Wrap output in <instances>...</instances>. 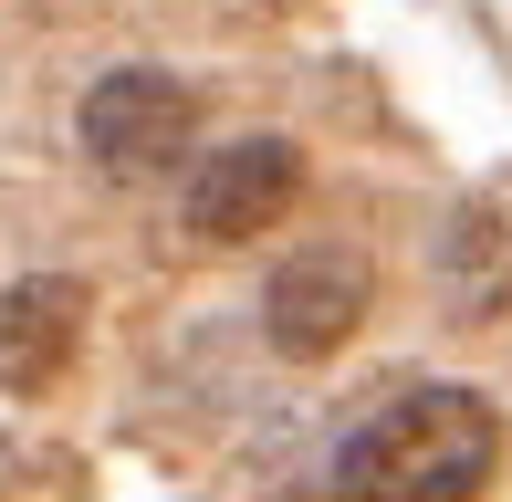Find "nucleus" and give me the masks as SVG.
Listing matches in <instances>:
<instances>
[{"instance_id":"f257e3e1","label":"nucleus","mask_w":512,"mask_h":502,"mask_svg":"<svg viewBox=\"0 0 512 502\" xmlns=\"http://www.w3.org/2000/svg\"><path fill=\"white\" fill-rule=\"evenodd\" d=\"M502 471V419L481 387H408L345 429L335 502H481Z\"/></svg>"},{"instance_id":"f03ea898","label":"nucleus","mask_w":512,"mask_h":502,"mask_svg":"<svg viewBox=\"0 0 512 502\" xmlns=\"http://www.w3.org/2000/svg\"><path fill=\"white\" fill-rule=\"evenodd\" d=\"M189 126H199V95L178 74H157V63H126V74H105L95 95H84V157H95L105 178H157L189 157Z\"/></svg>"},{"instance_id":"7ed1b4c3","label":"nucleus","mask_w":512,"mask_h":502,"mask_svg":"<svg viewBox=\"0 0 512 502\" xmlns=\"http://www.w3.org/2000/svg\"><path fill=\"white\" fill-rule=\"evenodd\" d=\"M366 293H377L366 251L304 241V251H283V262H272V283H262V335L293 356V367H314V356H335L345 335L366 325Z\"/></svg>"},{"instance_id":"20e7f679","label":"nucleus","mask_w":512,"mask_h":502,"mask_svg":"<svg viewBox=\"0 0 512 502\" xmlns=\"http://www.w3.org/2000/svg\"><path fill=\"white\" fill-rule=\"evenodd\" d=\"M304 189V147L293 136H230L220 157L189 168V231L199 241H262Z\"/></svg>"},{"instance_id":"39448f33","label":"nucleus","mask_w":512,"mask_h":502,"mask_svg":"<svg viewBox=\"0 0 512 502\" xmlns=\"http://www.w3.org/2000/svg\"><path fill=\"white\" fill-rule=\"evenodd\" d=\"M74 335H84V293L74 283H11L0 293V387L32 398L74 367Z\"/></svg>"}]
</instances>
